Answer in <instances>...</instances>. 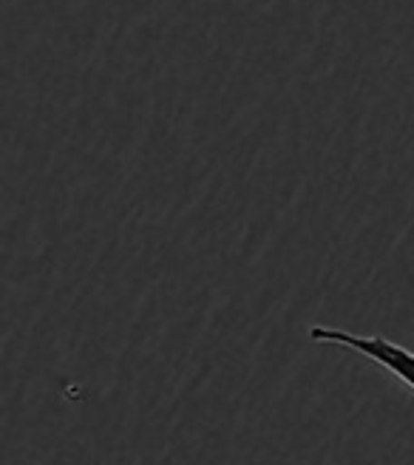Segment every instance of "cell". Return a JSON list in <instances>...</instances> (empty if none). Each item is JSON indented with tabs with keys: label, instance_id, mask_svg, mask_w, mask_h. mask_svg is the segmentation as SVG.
Listing matches in <instances>:
<instances>
[{
	"label": "cell",
	"instance_id": "obj_1",
	"mask_svg": "<svg viewBox=\"0 0 414 465\" xmlns=\"http://www.w3.org/2000/svg\"><path fill=\"white\" fill-rule=\"evenodd\" d=\"M310 341L360 355L363 361H370L383 375H389L414 394V349H406L383 335H358L340 327H310Z\"/></svg>",
	"mask_w": 414,
	"mask_h": 465
}]
</instances>
